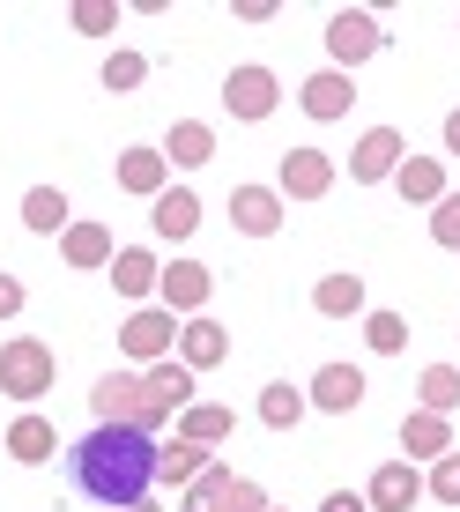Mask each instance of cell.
Segmentation results:
<instances>
[{
	"label": "cell",
	"mask_w": 460,
	"mask_h": 512,
	"mask_svg": "<svg viewBox=\"0 0 460 512\" xmlns=\"http://www.w3.org/2000/svg\"><path fill=\"white\" fill-rule=\"evenodd\" d=\"M67 461H75V490L82 498H97L112 512H134L141 498H149V483H156V438L141 431V423H97Z\"/></svg>",
	"instance_id": "1"
},
{
	"label": "cell",
	"mask_w": 460,
	"mask_h": 512,
	"mask_svg": "<svg viewBox=\"0 0 460 512\" xmlns=\"http://www.w3.org/2000/svg\"><path fill=\"white\" fill-rule=\"evenodd\" d=\"M52 379H60V357H52V342H38V334H15V342H0V394L8 401H45Z\"/></svg>",
	"instance_id": "2"
},
{
	"label": "cell",
	"mask_w": 460,
	"mask_h": 512,
	"mask_svg": "<svg viewBox=\"0 0 460 512\" xmlns=\"http://www.w3.org/2000/svg\"><path fill=\"white\" fill-rule=\"evenodd\" d=\"M90 409H97V423H141V431H164V409H156V401H149V379H141V372H104L97 386H90Z\"/></svg>",
	"instance_id": "3"
},
{
	"label": "cell",
	"mask_w": 460,
	"mask_h": 512,
	"mask_svg": "<svg viewBox=\"0 0 460 512\" xmlns=\"http://www.w3.org/2000/svg\"><path fill=\"white\" fill-rule=\"evenodd\" d=\"M119 349L149 372V364H164L171 349H179V312H164V305H134L127 312V327H119Z\"/></svg>",
	"instance_id": "4"
},
{
	"label": "cell",
	"mask_w": 460,
	"mask_h": 512,
	"mask_svg": "<svg viewBox=\"0 0 460 512\" xmlns=\"http://www.w3.org/2000/svg\"><path fill=\"white\" fill-rule=\"evenodd\" d=\"M379 45L386 38H379V15H371V8H334L327 15V60L342 67V75H349V67H364Z\"/></svg>",
	"instance_id": "5"
},
{
	"label": "cell",
	"mask_w": 460,
	"mask_h": 512,
	"mask_svg": "<svg viewBox=\"0 0 460 512\" xmlns=\"http://www.w3.org/2000/svg\"><path fill=\"white\" fill-rule=\"evenodd\" d=\"M282 104V82H275V67H230L223 75V112L230 119H245V127H260Z\"/></svg>",
	"instance_id": "6"
},
{
	"label": "cell",
	"mask_w": 460,
	"mask_h": 512,
	"mask_svg": "<svg viewBox=\"0 0 460 512\" xmlns=\"http://www.w3.org/2000/svg\"><path fill=\"white\" fill-rule=\"evenodd\" d=\"M401 156H409V134H401V127H371L357 149H349V179L379 186V179H394V171H401Z\"/></svg>",
	"instance_id": "7"
},
{
	"label": "cell",
	"mask_w": 460,
	"mask_h": 512,
	"mask_svg": "<svg viewBox=\"0 0 460 512\" xmlns=\"http://www.w3.org/2000/svg\"><path fill=\"white\" fill-rule=\"evenodd\" d=\"M275 193H282V201H327V193H334V156L327 149H290V156H282Z\"/></svg>",
	"instance_id": "8"
},
{
	"label": "cell",
	"mask_w": 460,
	"mask_h": 512,
	"mask_svg": "<svg viewBox=\"0 0 460 512\" xmlns=\"http://www.w3.org/2000/svg\"><path fill=\"white\" fill-rule=\"evenodd\" d=\"M282 216H290V201H282L275 186H230V223H238L245 238H275Z\"/></svg>",
	"instance_id": "9"
},
{
	"label": "cell",
	"mask_w": 460,
	"mask_h": 512,
	"mask_svg": "<svg viewBox=\"0 0 460 512\" xmlns=\"http://www.w3.org/2000/svg\"><path fill=\"white\" fill-rule=\"evenodd\" d=\"M208 290H216V275H208L201 260H171V268L156 275V297H164V312H186V320L208 305Z\"/></svg>",
	"instance_id": "10"
},
{
	"label": "cell",
	"mask_w": 460,
	"mask_h": 512,
	"mask_svg": "<svg viewBox=\"0 0 460 512\" xmlns=\"http://www.w3.org/2000/svg\"><path fill=\"white\" fill-rule=\"evenodd\" d=\"M305 401H312V409H327V416H349L364 401V372H357V364H320L312 386H305Z\"/></svg>",
	"instance_id": "11"
},
{
	"label": "cell",
	"mask_w": 460,
	"mask_h": 512,
	"mask_svg": "<svg viewBox=\"0 0 460 512\" xmlns=\"http://www.w3.org/2000/svg\"><path fill=\"white\" fill-rule=\"evenodd\" d=\"M179 364H186V372H216V364H230V334L208 320V312H193V320L179 327Z\"/></svg>",
	"instance_id": "12"
},
{
	"label": "cell",
	"mask_w": 460,
	"mask_h": 512,
	"mask_svg": "<svg viewBox=\"0 0 460 512\" xmlns=\"http://www.w3.org/2000/svg\"><path fill=\"white\" fill-rule=\"evenodd\" d=\"M149 223H156V238H171V245L193 238V231H201V193H193V186H164L149 201Z\"/></svg>",
	"instance_id": "13"
},
{
	"label": "cell",
	"mask_w": 460,
	"mask_h": 512,
	"mask_svg": "<svg viewBox=\"0 0 460 512\" xmlns=\"http://www.w3.org/2000/svg\"><path fill=\"white\" fill-rule=\"evenodd\" d=\"M297 104H305L312 119H349V104H357V82H349L342 67H320V75L297 90Z\"/></svg>",
	"instance_id": "14"
},
{
	"label": "cell",
	"mask_w": 460,
	"mask_h": 512,
	"mask_svg": "<svg viewBox=\"0 0 460 512\" xmlns=\"http://www.w3.org/2000/svg\"><path fill=\"white\" fill-rule=\"evenodd\" d=\"M416 498H423V475H416L409 461H386L379 475H371V490H364L371 512H409Z\"/></svg>",
	"instance_id": "15"
},
{
	"label": "cell",
	"mask_w": 460,
	"mask_h": 512,
	"mask_svg": "<svg viewBox=\"0 0 460 512\" xmlns=\"http://www.w3.org/2000/svg\"><path fill=\"white\" fill-rule=\"evenodd\" d=\"M401 453H409V461H438V453H453V423L431 416V409H409V416H401Z\"/></svg>",
	"instance_id": "16"
},
{
	"label": "cell",
	"mask_w": 460,
	"mask_h": 512,
	"mask_svg": "<svg viewBox=\"0 0 460 512\" xmlns=\"http://www.w3.org/2000/svg\"><path fill=\"white\" fill-rule=\"evenodd\" d=\"M164 186H171L164 149H127V156H119V193H134V201H156Z\"/></svg>",
	"instance_id": "17"
},
{
	"label": "cell",
	"mask_w": 460,
	"mask_h": 512,
	"mask_svg": "<svg viewBox=\"0 0 460 512\" xmlns=\"http://www.w3.org/2000/svg\"><path fill=\"white\" fill-rule=\"evenodd\" d=\"M394 186H401V201H423V208H438V201H446V156H401Z\"/></svg>",
	"instance_id": "18"
},
{
	"label": "cell",
	"mask_w": 460,
	"mask_h": 512,
	"mask_svg": "<svg viewBox=\"0 0 460 512\" xmlns=\"http://www.w3.org/2000/svg\"><path fill=\"white\" fill-rule=\"evenodd\" d=\"M8 453H15L23 468H45L52 453H60V438H52V423H45L38 409H23V416L8 423Z\"/></svg>",
	"instance_id": "19"
},
{
	"label": "cell",
	"mask_w": 460,
	"mask_h": 512,
	"mask_svg": "<svg viewBox=\"0 0 460 512\" xmlns=\"http://www.w3.org/2000/svg\"><path fill=\"white\" fill-rule=\"evenodd\" d=\"M156 275L164 268H156V253H141V245H119L112 253V290L127 297V305H141V297L156 290Z\"/></svg>",
	"instance_id": "20"
},
{
	"label": "cell",
	"mask_w": 460,
	"mask_h": 512,
	"mask_svg": "<svg viewBox=\"0 0 460 512\" xmlns=\"http://www.w3.org/2000/svg\"><path fill=\"white\" fill-rule=\"evenodd\" d=\"M60 253H67V268H112V231H104V223H67L60 231Z\"/></svg>",
	"instance_id": "21"
},
{
	"label": "cell",
	"mask_w": 460,
	"mask_h": 512,
	"mask_svg": "<svg viewBox=\"0 0 460 512\" xmlns=\"http://www.w3.org/2000/svg\"><path fill=\"white\" fill-rule=\"evenodd\" d=\"M230 431H238V416H230L223 401H193V409H179V438H193V446H208V453H216Z\"/></svg>",
	"instance_id": "22"
},
{
	"label": "cell",
	"mask_w": 460,
	"mask_h": 512,
	"mask_svg": "<svg viewBox=\"0 0 460 512\" xmlns=\"http://www.w3.org/2000/svg\"><path fill=\"white\" fill-rule=\"evenodd\" d=\"M141 379H149V401H156V409H164V416H179V409H193V372H186L179 357L149 364V372H141Z\"/></svg>",
	"instance_id": "23"
},
{
	"label": "cell",
	"mask_w": 460,
	"mask_h": 512,
	"mask_svg": "<svg viewBox=\"0 0 460 512\" xmlns=\"http://www.w3.org/2000/svg\"><path fill=\"white\" fill-rule=\"evenodd\" d=\"M208 461H216V453H208V446H193V438H179V431H171V446H156V475H164L171 490H186Z\"/></svg>",
	"instance_id": "24"
},
{
	"label": "cell",
	"mask_w": 460,
	"mask_h": 512,
	"mask_svg": "<svg viewBox=\"0 0 460 512\" xmlns=\"http://www.w3.org/2000/svg\"><path fill=\"white\" fill-rule=\"evenodd\" d=\"M305 386H290V379H275V386H260V423H268V431H297V423H305Z\"/></svg>",
	"instance_id": "25"
},
{
	"label": "cell",
	"mask_w": 460,
	"mask_h": 512,
	"mask_svg": "<svg viewBox=\"0 0 460 512\" xmlns=\"http://www.w3.org/2000/svg\"><path fill=\"white\" fill-rule=\"evenodd\" d=\"M312 312H327V320H357V312H364V275H320Z\"/></svg>",
	"instance_id": "26"
},
{
	"label": "cell",
	"mask_w": 460,
	"mask_h": 512,
	"mask_svg": "<svg viewBox=\"0 0 460 512\" xmlns=\"http://www.w3.org/2000/svg\"><path fill=\"white\" fill-rule=\"evenodd\" d=\"M208 156H216V127H208V119H179V127H171V141H164V164H208Z\"/></svg>",
	"instance_id": "27"
},
{
	"label": "cell",
	"mask_w": 460,
	"mask_h": 512,
	"mask_svg": "<svg viewBox=\"0 0 460 512\" xmlns=\"http://www.w3.org/2000/svg\"><path fill=\"white\" fill-rule=\"evenodd\" d=\"M23 223H30L38 238L67 231V223H75V216H67V193H60V186H30V193H23Z\"/></svg>",
	"instance_id": "28"
},
{
	"label": "cell",
	"mask_w": 460,
	"mask_h": 512,
	"mask_svg": "<svg viewBox=\"0 0 460 512\" xmlns=\"http://www.w3.org/2000/svg\"><path fill=\"white\" fill-rule=\"evenodd\" d=\"M416 394H423V409H431V416H453L460 409V364H431V372L416 379Z\"/></svg>",
	"instance_id": "29"
},
{
	"label": "cell",
	"mask_w": 460,
	"mask_h": 512,
	"mask_svg": "<svg viewBox=\"0 0 460 512\" xmlns=\"http://www.w3.org/2000/svg\"><path fill=\"white\" fill-rule=\"evenodd\" d=\"M230 483H238V475H230L223 461H208V468H201V475H193V483H186V512H223Z\"/></svg>",
	"instance_id": "30"
},
{
	"label": "cell",
	"mask_w": 460,
	"mask_h": 512,
	"mask_svg": "<svg viewBox=\"0 0 460 512\" xmlns=\"http://www.w3.org/2000/svg\"><path fill=\"white\" fill-rule=\"evenodd\" d=\"M364 342L379 349V357H401V349H409V320H401V312H371V320H364Z\"/></svg>",
	"instance_id": "31"
},
{
	"label": "cell",
	"mask_w": 460,
	"mask_h": 512,
	"mask_svg": "<svg viewBox=\"0 0 460 512\" xmlns=\"http://www.w3.org/2000/svg\"><path fill=\"white\" fill-rule=\"evenodd\" d=\"M141 82H149V60H141V52H112V60H104V90L112 97L141 90Z\"/></svg>",
	"instance_id": "32"
},
{
	"label": "cell",
	"mask_w": 460,
	"mask_h": 512,
	"mask_svg": "<svg viewBox=\"0 0 460 512\" xmlns=\"http://www.w3.org/2000/svg\"><path fill=\"white\" fill-rule=\"evenodd\" d=\"M423 490H431L438 505H460V446H453V453H438V461H431V475H423Z\"/></svg>",
	"instance_id": "33"
},
{
	"label": "cell",
	"mask_w": 460,
	"mask_h": 512,
	"mask_svg": "<svg viewBox=\"0 0 460 512\" xmlns=\"http://www.w3.org/2000/svg\"><path fill=\"white\" fill-rule=\"evenodd\" d=\"M67 23H75L82 38H104V30L119 23V8H112V0H75V8H67Z\"/></svg>",
	"instance_id": "34"
},
{
	"label": "cell",
	"mask_w": 460,
	"mask_h": 512,
	"mask_svg": "<svg viewBox=\"0 0 460 512\" xmlns=\"http://www.w3.org/2000/svg\"><path fill=\"white\" fill-rule=\"evenodd\" d=\"M431 238L446 245V253H460V193H446V201L431 208Z\"/></svg>",
	"instance_id": "35"
},
{
	"label": "cell",
	"mask_w": 460,
	"mask_h": 512,
	"mask_svg": "<svg viewBox=\"0 0 460 512\" xmlns=\"http://www.w3.org/2000/svg\"><path fill=\"white\" fill-rule=\"evenodd\" d=\"M223 512H268V490L238 475V483H230V498H223Z\"/></svg>",
	"instance_id": "36"
},
{
	"label": "cell",
	"mask_w": 460,
	"mask_h": 512,
	"mask_svg": "<svg viewBox=\"0 0 460 512\" xmlns=\"http://www.w3.org/2000/svg\"><path fill=\"white\" fill-rule=\"evenodd\" d=\"M15 312H23V282L0 275V320H15Z\"/></svg>",
	"instance_id": "37"
},
{
	"label": "cell",
	"mask_w": 460,
	"mask_h": 512,
	"mask_svg": "<svg viewBox=\"0 0 460 512\" xmlns=\"http://www.w3.org/2000/svg\"><path fill=\"white\" fill-rule=\"evenodd\" d=\"M320 512H371V505L357 498V490H327V498H320Z\"/></svg>",
	"instance_id": "38"
},
{
	"label": "cell",
	"mask_w": 460,
	"mask_h": 512,
	"mask_svg": "<svg viewBox=\"0 0 460 512\" xmlns=\"http://www.w3.org/2000/svg\"><path fill=\"white\" fill-rule=\"evenodd\" d=\"M446 156H460V112H446Z\"/></svg>",
	"instance_id": "39"
},
{
	"label": "cell",
	"mask_w": 460,
	"mask_h": 512,
	"mask_svg": "<svg viewBox=\"0 0 460 512\" xmlns=\"http://www.w3.org/2000/svg\"><path fill=\"white\" fill-rule=\"evenodd\" d=\"M134 512H156V505H149V498H141V505H134Z\"/></svg>",
	"instance_id": "40"
},
{
	"label": "cell",
	"mask_w": 460,
	"mask_h": 512,
	"mask_svg": "<svg viewBox=\"0 0 460 512\" xmlns=\"http://www.w3.org/2000/svg\"><path fill=\"white\" fill-rule=\"evenodd\" d=\"M268 512H282V505H268Z\"/></svg>",
	"instance_id": "41"
},
{
	"label": "cell",
	"mask_w": 460,
	"mask_h": 512,
	"mask_svg": "<svg viewBox=\"0 0 460 512\" xmlns=\"http://www.w3.org/2000/svg\"><path fill=\"white\" fill-rule=\"evenodd\" d=\"M453 512H460V505H453Z\"/></svg>",
	"instance_id": "42"
}]
</instances>
